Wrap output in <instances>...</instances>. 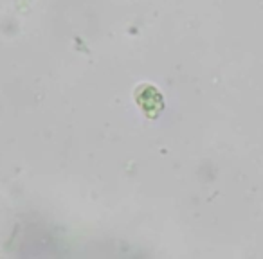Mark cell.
Returning a JSON list of instances; mask_svg holds the SVG:
<instances>
[{
	"label": "cell",
	"mask_w": 263,
	"mask_h": 259,
	"mask_svg": "<svg viewBox=\"0 0 263 259\" xmlns=\"http://www.w3.org/2000/svg\"><path fill=\"white\" fill-rule=\"evenodd\" d=\"M136 103L137 106L141 108V112L148 117V119H155L162 113L164 110V97L162 94L150 83H144V85H139L136 88Z\"/></svg>",
	"instance_id": "obj_1"
}]
</instances>
